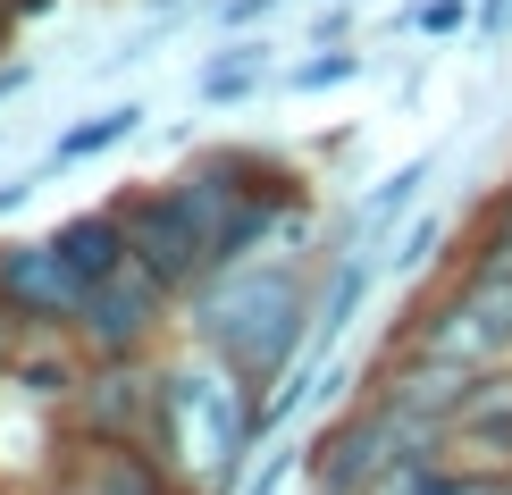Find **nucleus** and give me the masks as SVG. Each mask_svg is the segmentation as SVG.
<instances>
[{"label":"nucleus","mask_w":512,"mask_h":495,"mask_svg":"<svg viewBox=\"0 0 512 495\" xmlns=\"http://www.w3.org/2000/svg\"><path fill=\"white\" fill-rule=\"evenodd\" d=\"M59 428L143 445V437H152V353H143V361H84L76 395L59 403Z\"/></svg>","instance_id":"7"},{"label":"nucleus","mask_w":512,"mask_h":495,"mask_svg":"<svg viewBox=\"0 0 512 495\" xmlns=\"http://www.w3.org/2000/svg\"><path fill=\"white\" fill-rule=\"evenodd\" d=\"M9 353H17V328L0 319V386H9Z\"/></svg>","instance_id":"21"},{"label":"nucleus","mask_w":512,"mask_h":495,"mask_svg":"<svg viewBox=\"0 0 512 495\" xmlns=\"http://www.w3.org/2000/svg\"><path fill=\"white\" fill-rule=\"evenodd\" d=\"M387 286L370 244H345V252H319V286H311V353H336L353 336V319L370 311V294Z\"/></svg>","instance_id":"8"},{"label":"nucleus","mask_w":512,"mask_h":495,"mask_svg":"<svg viewBox=\"0 0 512 495\" xmlns=\"http://www.w3.org/2000/svg\"><path fill=\"white\" fill-rule=\"evenodd\" d=\"M185 26H152V17H135V34H118L110 51H101V76H126V68H143V59H160V42H177Z\"/></svg>","instance_id":"15"},{"label":"nucleus","mask_w":512,"mask_h":495,"mask_svg":"<svg viewBox=\"0 0 512 495\" xmlns=\"http://www.w3.org/2000/svg\"><path fill=\"white\" fill-rule=\"evenodd\" d=\"M361 76H378V51L370 42H311L303 59H286L277 68V93L286 101H319V93H345V84H361Z\"/></svg>","instance_id":"13"},{"label":"nucleus","mask_w":512,"mask_h":495,"mask_svg":"<svg viewBox=\"0 0 512 495\" xmlns=\"http://www.w3.org/2000/svg\"><path fill=\"white\" fill-rule=\"evenodd\" d=\"M353 34H361V9H353V0H311L303 42H294V51H311V42H353Z\"/></svg>","instance_id":"17"},{"label":"nucleus","mask_w":512,"mask_h":495,"mask_svg":"<svg viewBox=\"0 0 512 495\" xmlns=\"http://www.w3.org/2000/svg\"><path fill=\"white\" fill-rule=\"evenodd\" d=\"M143 118H152V101H135V93H126V101H101V110H84V118H68V126L51 135V152H42V168L59 177V168L110 160V152H126V143L143 135Z\"/></svg>","instance_id":"10"},{"label":"nucleus","mask_w":512,"mask_h":495,"mask_svg":"<svg viewBox=\"0 0 512 495\" xmlns=\"http://www.w3.org/2000/svg\"><path fill=\"white\" fill-rule=\"evenodd\" d=\"M42 185H51V168H42V160H26V168H0V219H17V210H26Z\"/></svg>","instance_id":"18"},{"label":"nucleus","mask_w":512,"mask_h":495,"mask_svg":"<svg viewBox=\"0 0 512 495\" xmlns=\"http://www.w3.org/2000/svg\"><path fill=\"white\" fill-rule=\"evenodd\" d=\"M34 495H42V487H34Z\"/></svg>","instance_id":"22"},{"label":"nucleus","mask_w":512,"mask_h":495,"mask_svg":"<svg viewBox=\"0 0 512 495\" xmlns=\"http://www.w3.org/2000/svg\"><path fill=\"white\" fill-rule=\"evenodd\" d=\"M261 395L236 361H219L210 344L194 336H168L152 353V454L168 462V479L185 495H236L252 454L269 445V420H261Z\"/></svg>","instance_id":"1"},{"label":"nucleus","mask_w":512,"mask_h":495,"mask_svg":"<svg viewBox=\"0 0 512 495\" xmlns=\"http://www.w3.org/2000/svg\"><path fill=\"white\" fill-rule=\"evenodd\" d=\"M135 17H152V26H194L202 0H135Z\"/></svg>","instance_id":"20"},{"label":"nucleus","mask_w":512,"mask_h":495,"mask_svg":"<svg viewBox=\"0 0 512 495\" xmlns=\"http://www.w3.org/2000/svg\"><path fill=\"white\" fill-rule=\"evenodd\" d=\"M110 202H118V219H126L135 261L185 303V294L210 277V244H202V219H194V202L177 193V177H135L126 193H110Z\"/></svg>","instance_id":"4"},{"label":"nucleus","mask_w":512,"mask_h":495,"mask_svg":"<svg viewBox=\"0 0 512 495\" xmlns=\"http://www.w3.org/2000/svg\"><path fill=\"white\" fill-rule=\"evenodd\" d=\"M471 17H479V0H412V9H395V17H387V34L454 42V34H471Z\"/></svg>","instance_id":"14"},{"label":"nucleus","mask_w":512,"mask_h":495,"mask_svg":"<svg viewBox=\"0 0 512 495\" xmlns=\"http://www.w3.org/2000/svg\"><path fill=\"white\" fill-rule=\"evenodd\" d=\"M454 244H462V219H454V210H429V202H420L412 219H403V227L387 235V252H378V269H387L395 286H420V277L454 269Z\"/></svg>","instance_id":"12"},{"label":"nucleus","mask_w":512,"mask_h":495,"mask_svg":"<svg viewBox=\"0 0 512 495\" xmlns=\"http://www.w3.org/2000/svg\"><path fill=\"white\" fill-rule=\"evenodd\" d=\"M277 68H286V59H277L269 26H261V34H219V51H210L202 68H194V101H202L210 118L252 110L261 93H277Z\"/></svg>","instance_id":"9"},{"label":"nucleus","mask_w":512,"mask_h":495,"mask_svg":"<svg viewBox=\"0 0 512 495\" xmlns=\"http://www.w3.org/2000/svg\"><path fill=\"white\" fill-rule=\"evenodd\" d=\"M277 9H294V0H202V26L210 34H261Z\"/></svg>","instance_id":"16"},{"label":"nucleus","mask_w":512,"mask_h":495,"mask_svg":"<svg viewBox=\"0 0 512 495\" xmlns=\"http://www.w3.org/2000/svg\"><path fill=\"white\" fill-rule=\"evenodd\" d=\"M177 336V294L160 286L143 261L110 269L101 286H84V311H76V344L84 361H143Z\"/></svg>","instance_id":"3"},{"label":"nucleus","mask_w":512,"mask_h":495,"mask_svg":"<svg viewBox=\"0 0 512 495\" xmlns=\"http://www.w3.org/2000/svg\"><path fill=\"white\" fill-rule=\"evenodd\" d=\"M51 244H59V261H68V269L84 277V286H101L110 269H126V261H135L118 202H84V210H68V219L51 227Z\"/></svg>","instance_id":"11"},{"label":"nucleus","mask_w":512,"mask_h":495,"mask_svg":"<svg viewBox=\"0 0 512 495\" xmlns=\"http://www.w3.org/2000/svg\"><path fill=\"white\" fill-rule=\"evenodd\" d=\"M42 495H185V487L168 479V462L152 454V445L59 428L51 462H42Z\"/></svg>","instance_id":"5"},{"label":"nucleus","mask_w":512,"mask_h":495,"mask_svg":"<svg viewBox=\"0 0 512 495\" xmlns=\"http://www.w3.org/2000/svg\"><path fill=\"white\" fill-rule=\"evenodd\" d=\"M34 84H42V68H34L26 51H0V110H17V101H26Z\"/></svg>","instance_id":"19"},{"label":"nucleus","mask_w":512,"mask_h":495,"mask_svg":"<svg viewBox=\"0 0 512 495\" xmlns=\"http://www.w3.org/2000/svg\"><path fill=\"white\" fill-rule=\"evenodd\" d=\"M311 286H319V252L269 244L236 269H210L177 303V328L210 344L219 361H236L252 386H277L311 353Z\"/></svg>","instance_id":"2"},{"label":"nucleus","mask_w":512,"mask_h":495,"mask_svg":"<svg viewBox=\"0 0 512 495\" xmlns=\"http://www.w3.org/2000/svg\"><path fill=\"white\" fill-rule=\"evenodd\" d=\"M84 277L59 261L51 227L42 235H0V319L9 328H76Z\"/></svg>","instance_id":"6"}]
</instances>
